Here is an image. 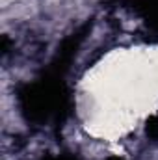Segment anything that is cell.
<instances>
[{
  "mask_svg": "<svg viewBox=\"0 0 158 160\" xmlns=\"http://www.w3.org/2000/svg\"><path fill=\"white\" fill-rule=\"evenodd\" d=\"M89 32L91 22H86L69 34L58 47L47 69L37 78L22 84L17 89L19 112L26 123L36 127H63L73 108L71 89L65 78Z\"/></svg>",
  "mask_w": 158,
  "mask_h": 160,
  "instance_id": "1",
  "label": "cell"
},
{
  "mask_svg": "<svg viewBox=\"0 0 158 160\" xmlns=\"http://www.w3.org/2000/svg\"><path fill=\"white\" fill-rule=\"evenodd\" d=\"M41 160H80V158L75 153L63 151V153H48V155H45Z\"/></svg>",
  "mask_w": 158,
  "mask_h": 160,
  "instance_id": "4",
  "label": "cell"
},
{
  "mask_svg": "<svg viewBox=\"0 0 158 160\" xmlns=\"http://www.w3.org/2000/svg\"><path fill=\"white\" fill-rule=\"evenodd\" d=\"M145 132H147V136H149L153 142H158V114H155L151 119L147 121Z\"/></svg>",
  "mask_w": 158,
  "mask_h": 160,
  "instance_id": "3",
  "label": "cell"
},
{
  "mask_svg": "<svg viewBox=\"0 0 158 160\" xmlns=\"http://www.w3.org/2000/svg\"><path fill=\"white\" fill-rule=\"evenodd\" d=\"M119 9L134 15L147 41H158V0H116Z\"/></svg>",
  "mask_w": 158,
  "mask_h": 160,
  "instance_id": "2",
  "label": "cell"
},
{
  "mask_svg": "<svg viewBox=\"0 0 158 160\" xmlns=\"http://www.w3.org/2000/svg\"><path fill=\"white\" fill-rule=\"evenodd\" d=\"M106 160H125V158L123 157H108Z\"/></svg>",
  "mask_w": 158,
  "mask_h": 160,
  "instance_id": "5",
  "label": "cell"
}]
</instances>
